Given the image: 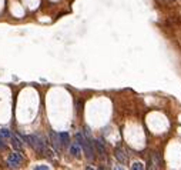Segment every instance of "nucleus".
Masks as SVG:
<instances>
[{
	"label": "nucleus",
	"instance_id": "4",
	"mask_svg": "<svg viewBox=\"0 0 181 170\" xmlns=\"http://www.w3.org/2000/svg\"><path fill=\"white\" fill-rule=\"evenodd\" d=\"M114 156H115V159H117L118 163H121V165H127V162H128V156H127L126 150H124L121 146H117V147H115V150H114Z\"/></svg>",
	"mask_w": 181,
	"mask_h": 170
},
{
	"label": "nucleus",
	"instance_id": "3",
	"mask_svg": "<svg viewBox=\"0 0 181 170\" xmlns=\"http://www.w3.org/2000/svg\"><path fill=\"white\" fill-rule=\"evenodd\" d=\"M22 160H23L22 154L17 153V151H14V153H12V154L7 157V165H9V167H12V169H17V167L20 166Z\"/></svg>",
	"mask_w": 181,
	"mask_h": 170
},
{
	"label": "nucleus",
	"instance_id": "13",
	"mask_svg": "<svg viewBox=\"0 0 181 170\" xmlns=\"http://www.w3.org/2000/svg\"><path fill=\"white\" fill-rule=\"evenodd\" d=\"M4 147H6V145L3 143V140H1V136H0V150H3Z\"/></svg>",
	"mask_w": 181,
	"mask_h": 170
},
{
	"label": "nucleus",
	"instance_id": "11",
	"mask_svg": "<svg viewBox=\"0 0 181 170\" xmlns=\"http://www.w3.org/2000/svg\"><path fill=\"white\" fill-rule=\"evenodd\" d=\"M131 169L133 170H144V165L140 163V162H136V163L131 165Z\"/></svg>",
	"mask_w": 181,
	"mask_h": 170
},
{
	"label": "nucleus",
	"instance_id": "6",
	"mask_svg": "<svg viewBox=\"0 0 181 170\" xmlns=\"http://www.w3.org/2000/svg\"><path fill=\"white\" fill-rule=\"evenodd\" d=\"M10 139H12V146H13L16 150H19V151H20V150L23 149V142L19 139V136L12 134V137H10Z\"/></svg>",
	"mask_w": 181,
	"mask_h": 170
},
{
	"label": "nucleus",
	"instance_id": "9",
	"mask_svg": "<svg viewBox=\"0 0 181 170\" xmlns=\"http://www.w3.org/2000/svg\"><path fill=\"white\" fill-rule=\"evenodd\" d=\"M59 139H60L61 146H67L68 143H70V136H68L67 132H61V133H59Z\"/></svg>",
	"mask_w": 181,
	"mask_h": 170
},
{
	"label": "nucleus",
	"instance_id": "2",
	"mask_svg": "<svg viewBox=\"0 0 181 170\" xmlns=\"http://www.w3.org/2000/svg\"><path fill=\"white\" fill-rule=\"evenodd\" d=\"M23 140H26L29 145L31 146L37 153H46L47 149H46V143L43 142V139L37 134H30V136H22Z\"/></svg>",
	"mask_w": 181,
	"mask_h": 170
},
{
	"label": "nucleus",
	"instance_id": "8",
	"mask_svg": "<svg viewBox=\"0 0 181 170\" xmlns=\"http://www.w3.org/2000/svg\"><path fill=\"white\" fill-rule=\"evenodd\" d=\"M94 147H96V149L98 150V154H100V156H101L103 159H106V156H107V153H106V147L103 146V143L97 140V142H94Z\"/></svg>",
	"mask_w": 181,
	"mask_h": 170
},
{
	"label": "nucleus",
	"instance_id": "7",
	"mask_svg": "<svg viewBox=\"0 0 181 170\" xmlns=\"http://www.w3.org/2000/svg\"><path fill=\"white\" fill-rule=\"evenodd\" d=\"M70 153L74 157H80V154H81V146L79 145V143H73V145L70 146Z\"/></svg>",
	"mask_w": 181,
	"mask_h": 170
},
{
	"label": "nucleus",
	"instance_id": "1",
	"mask_svg": "<svg viewBox=\"0 0 181 170\" xmlns=\"http://www.w3.org/2000/svg\"><path fill=\"white\" fill-rule=\"evenodd\" d=\"M76 140H77L79 145L83 147V150L86 153V157L89 160H94V156H96V153H94V143H91L90 137H86L81 133H76Z\"/></svg>",
	"mask_w": 181,
	"mask_h": 170
},
{
	"label": "nucleus",
	"instance_id": "5",
	"mask_svg": "<svg viewBox=\"0 0 181 170\" xmlns=\"http://www.w3.org/2000/svg\"><path fill=\"white\" fill-rule=\"evenodd\" d=\"M50 139H51V143H53V147L59 151L60 150V146H61V143H60V139H59V134L57 133H54V132H50Z\"/></svg>",
	"mask_w": 181,
	"mask_h": 170
},
{
	"label": "nucleus",
	"instance_id": "10",
	"mask_svg": "<svg viewBox=\"0 0 181 170\" xmlns=\"http://www.w3.org/2000/svg\"><path fill=\"white\" fill-rule=\"evenodd\" d=\"M0 136H1V137H12V133H10L9 129L3 127V129H0Z\"/></svg>",
	"mask_w": 181,
	"mask_h": 170
},
{
	"label": "nucleus",
	"instance_id": "12",
	"mask_svg": "<svg viewBox=\"0 0 181 170\" xmlns=\"http://www.w3.org/2000/svg\"><path fill=\"white\" fill-rule=\"evenodd\" d=\"M34 169L36 170H47V169H50V167H48V166H44V165H42V166H36Z\"/></svg>",
	"mask_w": 181,
	"mask_h": 170
}]
</instances>
